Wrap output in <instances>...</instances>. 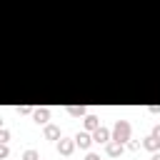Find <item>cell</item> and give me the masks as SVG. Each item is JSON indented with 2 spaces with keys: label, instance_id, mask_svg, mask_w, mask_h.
Masks as SVG:
<instances>
[{
  "label": "cell",
  "instance_id": "6da1fadb",
  "mask_svg": "<svg viewBox=\"0 0 160 160\" xmlns=\"http://www.w3.org/2000/svg\"><path fill=\"white\" fill-rule=\"evenodd\" d=\"M130 132H132V128H130V122L128 120H118L115 125H112V140L115 142H128L130 140Z\"/></svg>",
  "mask_w": 160,
  "mask_h": 160
},
{
  "label": "cell",
  "instance_id": "7a4b0ae2",
  "mask_svg": "<svg viewBox=\"0 0 160 160\" xmlns=\"http://www.w3.org/2000/svg\"><path fill=\"white\" fill-rule=\"evenodd\" d=\"M92 140L98 142V145H108L110 140H112V130H108V128H98V130H92Z\"/></svg>",
  "mask_w": 160,
  "mask_h": 160
},
{
  "label": "cell",
  "instance_id": "3957f363",
  "mask_svg": "<svg viewBox=\"0 0 160 160\" xmlns=\"http://www.w3.org/2000/svg\"><path fill=\"white\" fill-rule=\"evenodd\" d=\"M75 145H78V142H75V138H72V140H70V138H60V140H58V152H60V155H65V158H70V155H72V150H75Z\"/></svg>",
  "mask_w": 160,
  "mask_h": 160
},
{
  "label": "cell",
  "instance_id": "277c9868",
  "mask_svg": "<svg viewBox=\"0 0 160 160\" xmlns=\"http://www.w3.org/2000/svg\"><path fill=\"white\" fill-rule=\"evenodd\" d=\"M32 120H35L38 125H48V120H50V110H48V108H35V110H32Z\"/></svg>",
  "mask_w": 160,
  "mask_h": 160
},
{
  "label": "cell",
  "instance_id": "5b68a950",
  "mask_svg": "<svg viewBox=\"0 0 160 160\" xmlns=\"http://www.w3.org/2000/svg\"><path fill=\"white\" fill-rule=\"evenodd\" d=\"M75 142H78V148H80V150H88V148H90V142H95V140H92V135H90V132H78V135H75Z\"/></svg>",
  "mask_w": 160,
  "mask_h": 160
},
{
  "label": "cell",
  "instance_id": "8992f818",
  "mask_svg": "<svg viewBox=\"0 0 160 160\" xmlns=\"http://www.w3.org/2000/svg\"><path fill=\"white\" fill-rule=\"evenodd\" d=\"M142 148H145V150H150V152H158V150H160V138L148 135V138L142 140Z\"/></svg>",
  "mask_w": 160,
  "mask_h": 160
},
{
  "label": "cell",
  "instance_id": "52a82bcc",
  "mask_svg": "<svg viewBox=\"0 0 160 160\" xmlns=\"http://www.w3.org/2000/svg\"><path fill=\"white\" fill-rule=\"evenodd\" d=\"M105 152H108L110 158H120V155H122V142H115V140H110V142L105 145Z\"/></svg>",
  "mask_w": 160,
  "mask_h": 160
},
{
  "label": "cell",
  "instance_id": "ba28073f",
  "mask_svg": "<svg viewBox=\"0 0 160 160\" xmlns=\"http://www.w3.org/2000/svg\"><path fill=\"white\" fill-rule=\"evenodd\" d=\"M82 122H85V130H90V132L100 128V118H95V115H85V120H82Z\"/></svg>",
  "mask_w": 160,
  "mask_h": 160
},
{
  "label": "cell",
  "instance_id": "9c48e42d",
  "mask_svg": "<svg viewBox=\"0 0 160 160\" xmlns=\"http://www.w3.org/2000/svg\"><path fill=\"white\" fill-rule=\"evenodd\" d=\"M45 138L48 140H60L62 135H60V128L58 125H45Z\"/></svg>",
  "mask_w": 160,
  "mask_h": 160
},
{
  "label": "cell",
  "instance_id": "30bf717a",
  "mask_svg": "<svg viewBox=\"0 0 160 160\" xmlns=\"http://www.w3.org/2000/svg\"><path fill=\"white\" fill-rule=\"evenodd\" d=\"M68 112H70L72 118H82V115H85V105H70Z\"/></svg>",
  "mask_w": 160,
  "mask_h": 160
},
{
  "label": "cell",
  "instance_id": "8fae6325",
  "mask_svg": "<svg viewBox=\"0 0 160 160\" xmlns=\"http://www.w3.org/2000/svg\"><path fill=\"white\" fill-rule=\"evenodd\" d=\"M22 160H40V155H38V150H25Z\"/></svg>",
  "mask_w": 160,
  "mask_h": 160
},
{
  "label": "cell",
  "instance_id": "7c38bea8",
  "mask_svg": "<svg viewBox=\"0 0 160 160\" xmlns=\"http://www.w3.org/2000/svg\"><path fill=\"white\" fill-rule=\"evenodd\" d=\"M18 112H20V115H28V112H32V108H30V105H20Z\"/></svg>",
  "mask_w": 160,
  "mask_h": 160
},
{
  "label": "cell",
  "instance_id": "4fadbf2b",
  "mask_svg": "<svg viewBox=\"0 0 160 160\" xmlns=\"http://www.w3.org/2000/svg\"><path fill=\"white\" fill-rule=\"evenodd\" d=\"M8 140H10V132L2 128V130H0V142H8Z\"/></svg>",
  "mask_w": 160,
  "mask_h": 160
},
{
  "label": "cell",
  "instance_id": "5bb4252c",
  "mask_svg": "<svg viewBox=\"0 0 160 160\" xmlns=\"http://www.w3.org/2000/svg\"><path fill=\"white\" fill-rule=\"evenodd\" d=\"M8 152H10V150H8V142H2V145H0V158L5 160V158H8Z\"/></svg>",
  "mask_w": 160,
  "mask_h": 160
},
{
  "label": "cell",
  "instance_id": "9a60e30c",
  "mask_svg": "<svg viewBox=\"0 0 160 160\" xmlns=\"http://www.w3.org/2000/svg\"><path fill=\"white\" fill-rule=\"evenodd\" d=\"M128 148H130V150H138L140 142H138V140H128Z\"/></svg>",
  "mask_w": 160,
  "mask_h": 160
},
{
  "label": "cell",
  "instance_id": "2e32d148",
  "mask_svg": "<svg viewBox=\"0 0 160 160\" xmlns=\"http://www.w3.org/2000/svg\"><path fill=\"white\" fill-rule=\"evenodd\" d=\"M85 160H100V155H95V152H88V155H85Z\"/></svg>",
  "mask_w": 160,
  "mask_h": 160
},
{
  "label": "cell",
  "instance_id": "e0dca14e",
  "mask_svg": "<svg viewBox=\"0 0 160 160\" xmlns=\"http://www.w3.org/2000/svg\"><path fill=\"white\" fill-rule=\"evenodd\" d=\"M152 135H155V138H160V125H155V128H152Z\"/></svg>",
  "mask_w": 160,
  "mask_h": 160
},
{
  "label": "cell",
  "instance_id": "ac0fdd59",
  "mask_svg": "<svg viewBox=\"0 0 160 160\" xmlns=\"http://www.w3.org/2000/svg\"><path fill=\"white\" fill-rule=\"evenodd\" d=\"M150 160H160V150H158V152H152V158H150Z\"/></svg>",
  "mask_w": 160,
  "mask_h": 160
}]
</instances>
